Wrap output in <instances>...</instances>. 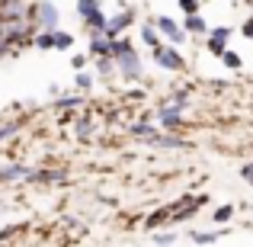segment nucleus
<instances>
[{
  "label": "nucleus",
  "mask_w": 253,
  "mask_h": 247,
  "mask_svg": "<svg viewBox=\"0 0 253 247\" xmlns=\"http://www.w3.org/2000/svg\"><path fill=\"white\" fill-rule=\"evenodd\" d=\"M128 49H131L128 39H119V36H116V39H109V55H112V58H119L122 51H128Z\"/></svg>",
  "instance_id": "obj_17"
},
{
  "label": "nucleus",
  "mask_w": 253,
  "mask_h": 247,
  "mask_svg": "<svg viewBox=\"0 0 253 247\" xmlns=\"http://www.w3.org/2000/svg\"><path fill=\"white\" fill-rule=\"evenodd\" d=\"M23 129V122H3L0 125V142H6V138H13L16 132Z\"/></svg>",
  "instance_id": "obj_21"
},
{
  "label": "nucleus",
  "mask_w": 253,
  "mask_h": 247,
  "mask_svg": "<svg viewBox=\"0 0 253 247\" xmlns=\"http://www.w3.org/2000/svg\"><path fill=\"white\" fill-rule=\"evenodd\" d=\"M71 64H74V68H84V64H86V58H84V55H74V61H71Z\"/></svg>",
  "instance_id": "obj_36"
},
{
  "label": "nucleus",
  "mask_w": 253,
  "mask_h": 247,
  "mask_svg": "<svg viewBox=\"0 0 253 247\" xmlns=\"http://www.w3.org/2000/svg\"><path fill=\"white\" fill-rule=\"evenodd\" d=\"M36 49H42V51H48V49H55V29H42L36 36Z\"/></svg>",
  "instance_id": "obj_14"
},
{
  "label": "nucleus",
  "mask_w": 253,
  "mask_h": 247,
  "mask_svg": "<svg viewBox=\"0 0 253 247\" xmlns=\"http://www.w3.org/2000/svg\"><path fill=\"white\" fill-rule=\"evenodd\" d=\"M29 177L39 180V183H58L64 173H61V170H36V173H29Z\"/></svg>",
  "instance_id": "obj_16"
},
{
  "label": "nucleus",
  "mask_w": 253,
  "mask_h": 247,
  "mask_svg": "<svg viewBox=\"0 0 253 247\" xmlns=\"http://www.w3.org/2000/svg\"><path fill=\"white\" fill-rule=\"evenodd\" d=\"M241 177L247 180V183H253V164H244V170H241Z\"/></svg>",
  "instance_id": "obj_33"
},
{
  "label": "nucleus",
  "mask_w": 253,
  "mask_h": 247,
  "mask_svg": "<svg viewBox=\"0 0 253 247\" xmlns=\"http://www.w3.org/2000/svg\"><path fill=\"white\" fill-rule=\"evenodd\" d=\"M250 3H253V0H250Z\"/></svg>",
  "instance_id": "obj_37"
},
{
  "label": "nucleus",
  "mask_w": 253,
  "mask_h": 247,
  "mask_svg": "<svg viewBox=\"0 0 253 247\" xmlns=\"http://www.w3.org/2000/svg\"><path fill=\"white\" fill-rule=\"evenodd\" d=\"M128 132H131L135 138H151V135H154V125H148V122H135Z\"/></svg>",
  "instance_id": "obj_19"
},
{
  "label": "nucleus",
  "mask_w": 253,
  "mask_h": 247,
  "mask_svg": "<svg viewBox=\"0 0 253 247\" xmlns=\"http://www.w3.org/2000/svg\"><path fill=\"white\" fill-rule=\"evenodd\" d=\"M84 23L90 26V32H103V29H106V16H103V10L96 6L93 13H86V16H84Z\"/></svg>",
  "instance_id": "obj_10"
},
{
  "label": "nucleus",
  "mask_w": 253,
  "mask_h": 247,
  "mask_svg": "<svg viewBox=\"0 0 253 247\" xmlns=\"http://www.w3.org/2000/svg\"><path fill=\"white\" fill-rule=\"evenodd\" d=\"M148 142L154 145V148H189V145H186L183 138H176V135H157V132L148 138Z\"/></svg>",
  "instance_id": "obj_8"
},
{
  "label": "nucleus",
  "mask_w": 253,
  "mask_h": 247,
  "mask_svg": "<svg viewBox=\"0 0 253 247\" xmlns=\"http://www.w3.org/2000/svg\"><path fill=\"white\" fill-rule=\"evenodd\" d=\"M161 122H164V129H170V132H176L179 125H183V116H179V109H173V106L167 103L161 109Z\"/></svg>",
  "instance_id": "obj_7"
},
{
  "label": "nucleus",
  "mask_w": 253,
  "mask_h": 247,
  "mask_svg": "<svg viewBox=\"0 0 253 247\" xmlns=\"http://www.w3.org/2000/svg\"><path fill=\"white\" fill-rule=\"evenodd\" d=\"M29 19H32V26H39V29H58V19H61V13H58L55 3H48V0H39V3H32Z\"/></svg>",
  "instance_id": "obj_1"
},
{
  "label": "nucleus",
  "mask_w": 253,
  "mask_h": 247,
  "mask_svg": "<svg viewBox=\"0 0 253 247\" xmlns=\"http://www.w3.org/2000/svg\"><path fill=\"white\" fill-rule=\"evenodd\" d=\"M74 45V36H68V32H58L55 29V49H71Z\"/></svg>",
  "instance_id": "obj_23"
},
{
  "label": "nucleus",
  "mask_w": 253,
  "mask_h": 247,
  "mask_svg": "<svg viewBox=\"0 0 253 247\" xmlns=\"http://www.w3.org/2000/svg\"><path fill=\"white\" fill-rule=\"evenodd\" d=\"M218 58H221V61L228 64V68H241V55H234V51H228V49H224Z\"/></svg>",
  "instance_id": "obj_24"
},
{
  "label": "nucleus",
  "mask_w": 253,
  "mask_h": 247,
  "mask_svg": "<svg viewBox=\"0 0 253 247\" xmlns=\"http://www.w3.org/2000/svg\"><path fill=\"white\" fill-rule=\"evenodd\" d=\"M16 177H29V167L10 164V167H3V170H0V183H6V180H16Z\"/></svg>",
  "instance_id": "obj_11"
},
{
  "label": "nucleus",
  "mask_w": 253,
  "mask_h": 247,
  "mask_svg": "<svg viewBox=\"0 0 253 247\" xmlns=\"http://www.w3.org/2000/svg\"><path fill=\"white\" fill-rule=\"evenodd\" d=\"M231 215H234V209H231V205H221V209H215V222H228Z\"/></svg>",
  "instance_id": "obj_29"
},
{
  "label": "nucleus",
  "mask_w": 253,
  "mask_h": 247,
  "mask_svg": "<svg viewBox=\"0 0 253 247\" xmlns=\"http://www.w3.org/2000/svg\"><path fill=\"white\" fill-rule=\"evenodd\" d=\"M183 29L186 32H205V29H209V23H205L199 13H186V26H183Z\"/></svg>",
  "instance_id": "obj_13"
},
{
  "label": "nucleus",
  "mask_w": 253,
  "mask_h": 247,
  "mask_svg": "<svg viewBox=\"0 0 253 247\" xmlns=\"http://www.w3.org/2000/svg\"><path fill=\"white\" fill-rule=\"evenodd\" d=\"M29 10L26 0H0V16H29Z\"/></svg>",
  "instance_id": "obj_6"
},
{
  "label": "nucleus",
  "mask_w": 253,
  "mask_h": 247,
  "mask_svg": "<svg viewBox=\"0 0 253 247\" xmlns=\"http://www.w3.org/2000/svg\"><path fill=\"white\" fill-rule=\"evenodd\" d=\"M199 6H202V0H179V10L183 13H199Z\"/></svg>",
  "instance_id": "obj_28"
},
{
  "label": "nucleus",
  "mask_w": 253,
  "mask_h": 247,
  "mask_svg": "<svg viewBox=\"0 0 253 247\" xmlns=\"http://www.w3.org/2000/svg\"><path fill=\"white\" fill-rule=\"evenodd\" d=\"M164 222H170V205L161 212H154V215H148V228H161Z\"/></svg>",
  "instance_id": "obj_18"
},
{
  "label": "nucleus",
  "mask_w": 253,
  "mask_h": 247,
  "mask_svg": "<svg viewBox=\"0 0 253 247\" xmlns=\"http://www.w3.org/2000/svg\"><path fill=\"white\" fill-rule=\"evenodd\" d=\"M154 241H157V244H173V241H176V238H173V235H157Z\"/></svg>",
  "instance_id": "obj_34"
},
{
  "label": "nucleus",
  "mask_w": 253,
  "mask_h": 247,
  "mask_svg": "<svg viewBox=\"0 0 253 247\" xmlns=\"http://www.w3.org/2000/svg\"><path fill=\"white\" fill-rule=\"evenodd\" d=\"M96 74L112 77V74H116V58H112V55H99L96 58Z\"/></svg>",
  "instance_id": "obj_12"
},
{
  "label": "nucleus",
  "mask_w": 253,
  "mask_h": 247,
  "mask_svg": "<svg viewBox=\"0 0 253 247\" xmlns=\"http://www.w3.org/2000/svg\"><path fill=\"white\" fill-rule=\"evenodd\" d=\"M189 238H192V241H196V244H211V241H215L218 235H215V231H205V235H202V231H192Z\"/></svg>",
  "instance_id": "obj_25"
},
{
  "label": "nucleus",
  "mask_w": 253,
  "mask_h": 247,
  "mask_svg": "<svg viewBox=\"0 0 253 247\" xmlns=\"http://www.w3.org/2000/svg\"><path fill=\"white\" fill-rule=\"evenodd\" d=\"M90 135H93V122H90V119H81V122H77V138L86 142Z\"/></svg>",
  "instance_id": "obj_22"
},
{
  "label": "nucleus",
  "mask_w": 253,
  "mask_h": 247,
  "mask_svg": "<svg viewBox=\"0 0 253 247\" xmlns=\"http://www.w3.org/2000/svg\"><path fill=\"white\" fill-rule=\"evenodd\" d=\"M99 6V0H77V13L81 16H86V13H93Z\"/></svg>",
  "instance_id": "obj_26"
},
{
  "label": "nucleus",
  "mask_w": 253,
  "mask_h": 247,
  "mask_svg": "<svg viewBox=\"0 0 253 247\" xmlns=\"http://www.w3.org/2000/svg\"><path fill=\"white\" fill-rule=\"evenodd\" d=\"M154 61L161 64V68H167V71H183L186 68L183 55H179L176 49H170V45H157L154 49Z\"/></svg>",
  "instance_id": "obj_3"
},
{
  "label": "nucleus",
  "mask_w": 253,
  "mask_h": 247,
  "mask_svg": "<svg viewBox=\"0 0 253 247\" xmlns=\"http://www.w3.org/2000/svg\"><path fill=\"white\" fill-rule=\"evenodd\" d=\"M58 106H61V109H71V106H81V97H74V93H64V97L58 99Z\"/></svg>",
  "instance_id": "obj_27"
},
{
  "label": "nucleus",
  "mask_w": 253,
  "mask_h": 247,
  "mask_svg": "<svg viewBox=\"0 0 253 247\" xmlns=\"http://www.w3.org/2000/svg\"><path fill=\"white\" fill-rule=\"evenodd\" d=\"M10 51H13V42H10V39H3V36H0V58H6Z\"/></svg>",
  "instance_id": "obj_32"
},
{
  "label": "nucleus",
  "mask_w": 253,
  "mask_h": 247,
  "mask_svg": "<svg viewBox=\"0 0 253 247\" xmlns=\"http://www.w3.org/2000/svg\"><path fill=\"white\" fill-rule=\"evenodd\" d=\"M154 26H157V32H164V36H167L170 39V42H186V29H179V26L176 23H173V19L170 16H157L154 19Z\"/></svg>",
  "instance_id": "obj_5"
},
{
  "label": "nucleus",
  "mask_w": 253,
  "mask_h": 247,
  "mask_svg": "<svg viewBox=\"0 0 253 247\" xmlns=\"http://www.w3.org/2000/svg\"><path fill=\"white\" fill-rule=\"evenodd\" d=\"M241 32H244L247 39H253V19H247V23H244V29H241Z\"/></svg>",
  "instance_id": "obj_35"
},
{
  "label": "nucleus",
  "mask_w": 253,
  "mask_h": 247,
  "mask_svg": "<svg viewBox=\"0 0 253 247\" xmlns=\"http://www.w3.org/2000/svg\"><path fill=\"white\" fill-rule=\"evenodd\" d=\"M116 71H119V74L125 77V81H138V77H141V61H138L135 49L122 51V55L116 58Z\"/></svg>",
  "instance_id": "obj_2"
},
{
  "label": "nucleus",
  "mask_w": 253,
  "mask_h": 247,
  "mask_svg": "<svg viewBox=\"0 0 253 247\" xmlns=\"http://www.w3.org/2000/svg\"><path fill=\"white\" fill-rule=\"evenodd\" d=\"M224 49H228V39H221V36H209V51H211V55H221Z\"/></svg>",
  "instance_id": "obj_20"
},
{
  "label": "nucleus",
  "mask_w": 253,
  "mask_h": 247,
  "mask_svg": "<svg viewBox=\"0 0 253 247\" xmlns=\"http://www.w3.org/2000/svg\"><path fill=\"white\" fill-rule=\"evenodd\" d=\"M99 55H109V39L103 32H93V42H90V58H99Z\"/></svg>",
  "instance_id": "obj_9"
},
{
  "label": "nucleus",
  "mask_w": 253,
  "mask_h": 247,
  "mask_svg": "<svg viewBox=\"0 0 253 247\" xmlns=\"http://www.w3.org/2000/svg\"><path fill=\"white\" fill-rule=\"evenodd\" d=\"M131 19H135V10H131V6H125L122 13H116L112 19H106V29H103V36H106V39H116L122 29H128V26H131Z\"/></svg>",
  "instance_id": "obj_4"
},
{
  "label": "nucleus",
  "mask_w": 253,
  "mask_h": 247,
  "mask_svg": "<svg viewBox=\"0 0 253 247\" xmlns=\"http://www.w3.org/2000/svg\"><path fill=\"white\" fill-rule=\"evenodd\" d=\"M77 87H81V90H90V87H93V77L90 74H77Z\"/></svg>",
  "instance_id": "obj_31"
},
{
  "label": "nucleus",
  "mask_w": 253,
  "mask_h": 247,
  "mask_svg": "<svg viewBox=\"0 0 253 247\" xmlns=\"http://www.w3.org/2000/svg\"><path fill=\"white\" fill-rule=\"evenodd\" d=\"M19 231H23V228H19V225H10V228H6L3 235H0V244H3V241H13V238H16Z\"/></svg>",
  "instance_id": "obj_30"
},
{
  "label": "nucleus",
  "mask_w": 253,
  "mask_h": 247,
  "mask_svg": "<svg viewBox=\"0 0 253 247\" xmlns=\"http://www.w3.org/2000/svg\"><path fill=\"white\" fill-rule=\"evenodd\" d=\"M141 39L148 49H157L161 45V36H157V26H141Z\"/></svg>",
  "instance_id": "obj_15"
}]
</instances>
